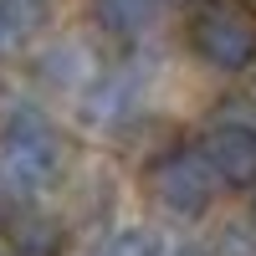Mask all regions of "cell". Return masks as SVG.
<instances>
[{"instance_id": "1", "label": "cell", "mask_w": 256, "mask_h": 256, "mask_svg": "<svg viewBox=\"0 0 256 256\" xmlns=\"http://www.w3.org/2000/svg\"><path fill=\"white\" fill-rule=\"evenodd\" d=\"M67 154H62V134L52 118H41L36 108H16L0 123V190L10 200H36L62 180Z\"/></svg>"}, {"instance_id": "2", "label": "cell", "mask_w": 256, "mask_h": 256, "mask_svg": "<svg viewBox=\"0 0 256 256\" xmlns=\"http://www.w3.org/2000/svg\"><path fill=\"white\" fill-rule=\"evenodd\" d=\"M144 184L174 220H200L205 210L216 205V190H220L216 169H210L205 154H200V144L159 148V154L148 159V169H144Z\"/></svg>"}, {"instance_id": "3", "label": "cell", "mask_w": 256, "mask_h": 256, "mask_svg": "<svg viewBox=\"0 0 256 256\" xmlns=\"http://www.w3.org/2000/svg\"><path fill=\"white\" fill-rule=\"evenodd\" d=\"M190 46L216 72H246L256 62V16L241 0H205L190 16Z\"/></svg>"}, {"instance_id": "4", "label": "cell", "mask_w": 256, "mask_h": 256, "mask_svg": "<svg viewBox=\"0 0 256 256\" xmlns=\"http://www.w3.org/2000/svg\"><path fill=\"white\" fill-rule=\"evenodd\" d=\"M205 164L216 169L220 190H256V123L246 118H220L195 138Z\"/></svg>"}, {"instance_id": "5", "label": "cell", "mask_w": 256, "mask_h": 256, "mask_svg": "<svg viewBox=\"0 0 256 256\" xmlns=\"http://www.w3.org/2000/svg\"><path fill=\"white\" fill-rule=\"evenodd\" d=\"M138 108V88H134V77H123V72H98L82 82V92H77V118L98 128V134H113V128H123L128 118H134Z\"/></svg>"}, {"instance_id": "6", "label": "cell", "mask_w": 256, "mask_h": 256, "mask_svg": "<svg viewBox=\"0 0 256 256\" xmlns=\"http://www.w3.org/2000/svg\"><path fill=\"white\" fill-rule=\"evenodd\" d=\"M92 20L113 41H138L144 31H154L159 0H92Z\"/></svg>"}, {"instance_id": "7", "label": "cell", "mask_w": 256, "mask_h": 256, "mask_svg": "<svg viewBox=\"0 0 256 256\" xmlns=\"http://www.w3.org/2000/svg\"><path fill=\"white\" fill-rule=\"evenodd\" d=\"M92 256H169V241L159 236L154 226L128 220V226H113L108 236L92 246Z\"/></svg>"}, {"instance_id": "8", "label": "cell", "mask_w": 256, "mask_h": 256, "mask_svg": "<svg viewBox=\"0 0 256 256\" xmlns=\"http://www.w3.org/2000/svg\"><path fill=\"white\" fill-rule=\"evenodd\" d=\"M20 256H56L62 251V226L46 220V216H31V210H20V220H16V236Z\"/></svg>"}, {"instance_id": "9", "label": "cell", "mask_w": 256, "mask_h": 256, "mask_svg": "<svg viewBox=\"0 0 256 256\" xmlns=\"http://www.w3.org/2000/svg\"><path fill=\"white\" fill-rule=\"evenodd\" d=\"M10 46H20V41H16V26H10V10H6V0H0V52H10Z\"/></svg>"}, {"instance_id": "10", "label": "cell", "mask_w": 256, "mask_h": 256, "mask_svg": "<svg viewBox=\"0 0 256 256\" xmlns=\"http://www.w3.org/2000/svg\"><path fill=\"white\" fill-rule=\"evenodd\" d=\"M0 256H10V251H0Z\"/></svg>"}, {"instance_id": "11", "label": "cell", "mask_w": 256, "mask_h": 256, "mask_svg": "<svg viewBox=\"0 0 256 256\" xmlns=\"http://www.w3.org/2000/svg\"><path fill=\"white\" fill-rule=\"evenodd\" d=\"M251 216H256V205H251Z\"/></svg>"}]
</instances>
